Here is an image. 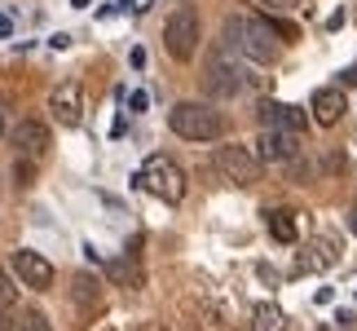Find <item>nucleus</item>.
I'll return each mask as SVG.
<instances>
[{"label":"nucleus","mask_w":357,"mask_h":331,"mask_svg":"<svg viewBox=\"0 0 357 331\" xmlns=\"http://www.w3.org/2000/svg\"><path fill=\"white\" fill-rule=\"evenodd\" d=\"M309 110H313V119H318L322 128H335V124L344 119L349 102H344V93H340V89H318V93H313V102H309Z\"/></svg>","instance_id":"obj_13"},{"label":"nucleus","mask_w":357,"mask_h":331,"mask_svg":"<svg viewBox=\"0 0 357 331\" xmlns=\"http://www.w3.org/2000/svg\"><path fill=\"white\" fill-rule=\"evenodd\" d=\"M13 305H18V287H13V279H9V270L0 265V314H9Z\"/></svg>","instance_id":"obj_17"},{"label":"nucleus","mask_w":357,"mask_h":331,"mask_svg":"<svg viewBox=\"0 0 357 331\" xmlns=\"http://www.w3.org/2000/svg\"><path fill=\"white\" fill-rule=\"evenodd\" d=\"M9 142H13V150H18V155H26V159H40L49 150V128L40 119H22L18 128L9 133Z\"/></svg>","instance_id":"obj_11"},{"label":"nucleus","mask_w":357,"mask_h":331,"mask_svg":"<svg viewBox=\"0 0 357 331\" xmlns=\"http://www.w3.org/2000/svg\"><path fill=\"white\" fill-rule=\"evenodd\" d=\"M269 13H282V9H300V0H260Z\"/></svg>","instance_id":"obj_22"},{"label":"nucleus","mask_w":357,"mask_h":331,"mask_svg":"<svg viewBox=\"0 0 357 331\" xmlns=\"http://www.w3.org/2000/svg\"><path fill=\"white\" fill-rule=\"evenodd\" d=\"M208 89L216 93V98H238V93L247 89V71L234 62H225V58H216L208 66Z\"/></svg>","instance_id":"obj_10"},{"label":"nucleus","mask_w":357,"mask_h":331,"mask_svg":"<svg viewBox=\"0 0 357 331\" xmlns=\"http://www.w3.org/2000/svg\"><path fill=\"white\" fill-rule=\"evenodd\" d=\"M111 274H115V279H128V283H142V274H137V265H128V260H115V265H111Z\"/></svg>","instance_id":"obj_19"},{"label":"nucleus","mask_w":357,"mask_h":331,"mask_svg":"<svg viewBox=\"0 0 357 331\" xmlns=\"http://www.w3.org/2000/svg\"><path fill=\"white\" fill-rule=\"evenodd\" d=\"M318 331H331V327H318Z\"/></svg>","instance_id":"obj_31"},{"label":"nucleus","mask_w":357,"mask_h":331,"mask_svg":"<svg viewBox=\"0 0 357 331\" xmlns=\"http://www.w3.org/2000/svg\"><path fill=\"white\" fill-rule=\"evenodd\" d=\"M146 106H150V98H146L142 89H137V93H128V110H146Z\"/></svg>","instance_id":"obj_23"},{"label":"nucleus","mask_w":357,"mask_h":331,"mask_svg":"<svg viewBox=\"0 0 357 331\" xmlns=\"http://www.w3.org/2000/svg\"><path fill=\"white\" fill-rule=\"evenodd\" d=\"M150 331H155V327H150Z\"/></svg>","instance_id":"obj_32"},{"label":"nucleus","mask_w":357,"mask_h":331,"mask_svg":"<svg viewBox=\"0 0 357 331\" xmlns=\"http://www.w3.org/2000/svg\"><path fill=\"white\" fill-rule=\"evenodd\" d=\"M260 124L265 128H291L300 133L305 128V106H291V102H260Z\"/></svg>","instance_id":"obj_12"},{"label":"nucleus","mask_w":357,"mask_h":331,"mask_svg":"<svg viewBox=\"0 0 357 331\" xmlns=\"http://www.w3.org/2000/svg\"><path fill=\"white\" fill-rule=\"evenodd\" d=\"M71 300H75V309H79V327H89V318L102 309V283L98 279H89V274H75L71 279Z\"/></svg>","instance_id":"obj_14"},{"label":"nucleus","mask_w":357,"mask_h":331,"mask_svg":"<svg viewBox=\"0 0 357 331\" xmlns=\"http://www.w3.org/2000/svg\"><path fill=\"white\" fill-rule=\"evenodd\" d=\"M168 124L176 137H185V142H216V137L225 133V115L208 102H176L168 110Z\"/></svg>","instance_id":"obj_2"},{"label":"nucleus","mask_w":357,"mask_h":331,"mask_svg":"<svg viewBox=\"0 0 357 331\" xmlns=\"http://www.w3.org/2000/svg\"><path fill=\"white\" fill-rule=\"evenodd\" d=\"M265 230L273 234L278 243H296V212H287V208H273V212H265Z\"/></svg>","instance_id":"obj_15"},{"label":"nucleus","mask_w":357,"mask_h":331,"mask_svg":"<svg viewBox=\"0 0 357 331\" xmlns=\"http://www.w3.org/2000/svg\"><path fill=\"white\" fill-rule=\"evenodd\" d=\"M31 182H36V163L26 155H18V186H31Z\"/></svg>","instance_id":"obj_20"},{"label":"nucleus","mask_w":357,"mask_h":331,"mask_svg":"<svg viewBox=\"0 0 357 331\" xmlns=\"http://www.w3.org/2000/svg\"><path fill=\"white\" fill-rule=\"evenodd\" d=\"M353 230H357V212H353Z\"/></svg>","instance_id":"obj_30"},{"label":"nucleus","mask_w":357,"mask_h":331,"mask_svg":"<svg viewBox=\"0 0 357 331\" xmlns=\"http://www.w3.org/2000/svg\"><path fill=\"white\" fill-rule=\"evenodd\" d=\"M0 36H13V18H0Z\"/></svg>","instance_id":"obj_27"},{"label":"nucleus","mask_w":357,"mask_h":331,"mask_svg":"<svg viewBox=\"0 0 357 331\" xmlns=\"http://www.w3.org/2000/svg\"><path fill=\"white\" fill-rule=\"evenodd\" d=\"M49 110L62 128H79V119H84V89H79V80H66V84L53 89Z\"/></svg>","instance_id":"obj_6"},{"label":"nucleus","mask_w":357,"mask_h":331,"mask_svg":"<svg viewBox=\"0 0 357 331\" xmlns=\"http://www.w3.org/2000/svg\"><path fill=\"white\" fill-rule=\"evenodd\" d=\"M313 300H318V305H331L335 292H331V287H318V296H313Z\"/></svg>","instance_id":"obj_25"},{"label":"nucleus","mask_w":357,"mask_h":331,"mask_svg":"<svg viewBox=\"0 0 357 331\" xmlns=\"http://www.w3.org/2000/svg\"><path fill=\"white\" fill-rule=\"evenodd\" d=\"M0 142H5V106H0Z\"/></svg>","instance_id":"obj_28"},{"label":"nucleus","mask_w":357,"mask_h":331,"mask_svg":"<svg viewBox=\"0 0 357 331\" xmlns=\"http://www.w3.org/2000/svg\"><path fill=\"white\" fill-rule=\"evenodd\" d=\"M225 49H238L243 58L252 62H278V45H273V31L265 18H229L225 22Z\"/></svg>","instance_id":"obj_1"},{"label":"nucleus","mask_w":357,"mask_h":331,"mask_svg":"<svg viewBox=\"0 0 357 331\" xmlns=\"http://www.w3.org/2000/svg\"><path fill=\"white\" fill-rule=\"evenodd\" d=\"M340 260V243L331 239V234H318V239L305 243V252L296 256V270L300 274H318V270H331Z\"/></svg>","instance_id":"obj_8"},{"label":"nucleus","mask_w":357,"mask_h":331,"mask_svg":"<svg viewBox=\"0 0 357 331\" xmlns=\"http://www.w3.org/2000/svg\"><path fill=\"white\" fill-rule=\"evenodd\" d=\"M265 22H269V31H273V36H282V40H300V27H296V22H287V18H273V13H269Z\"/></svg>","instance_id":"obj_18"},{"label":"nucleus","mask_w":357,"mask_h":331,"mask_svg":"<svg viewBox=\"0 0 357 331\" xmlns=\"http://www.w3.org/2000/svg\"><path fill=\"white\" fill-rule=\"evenodd\" d=\"M252 331H287V314L278 305H269V300H260L252 309Z\"/></svg>","instance_id":"obj_16"},{"label":"nucleus","mask_w":357,"mask_h":331,"mask_svg":"<svg viewBox=\"0 0 357 331\" xmlns=\"http://www.w3.org/2000/svg\"><path fill=\"white\" fill-rule=\"evenodd\" d=\"M216 172H221L229 186H256L260 172H265V163L247 146H221L216 150Z\"/></svg>","instance_id":"obj_5"},{"label":"nucleus","mask_w":357,"mask_h":331,"mask_svg":"<svg viewBox=\"0 0 357 331\" xmlns=\"http://www.w3.org/2000/svg\"><path fill=\"white\" fill-rule=\"evenodd\" d=\"M340 84H357V66H349V71L340 75Z\"/></svg>","instance_id":"obj_26"},{"label":"nucleus","mask_w":357,"mask_h":331,"mask_svg":"<svg viewBox=\"0 0 357 331\" xmlns=\"http://www.w3.org/2000/svg\"><path fill=\"white\" fill-rule=\"evenodd\" d=\"M199 36H203V22L195 9H176L168 22H163V49L172 53L176 62H190L199 53Z\"/></svg>","instance_id":"obj_4"},{"label":"nucleus","mask_w":357,"mask_h":331,"mask_svg":"<svg viewBox=\"0 0 357 331\" xmlns=\"http://www.w3.org/2000/svg\"><path fill=\"white\" fill-rule=\"evenodd\" d=\"M71 9H89V0H71Z\"/></svg>","instance_id":"obj_29"},{"label":"nucleus","mask_w":357,"mask_h":331,"mask_svg":"<svg viewBox=\"0 0 357 331\" xmlns=\"http://www.w3.org/2000/svg\"><path fill=\"white\" fill-rule=\"evenodd\" d=\"M49 45H53V49H71V36L58 31V36H49Z\"/></svg>","instance_id":"obj_24"},{"label":"nucleus","mask_w":357,"mask_h":331,"mask_svg":"<svg viewBox=\"0 0 357 331\" xmlns=\"http://www.w3.org/2000/svg\"><path fill=\"white\" fill-rule=\"evenodd\" d=\"M137 186H146L150 195L163 199V203H181L185 199V172L176 168L168 155H150L146 168L137 172Z\"/></svg>","instance_id":"obj_3"},{"label":"nucleus","mask_w":357,"mask_h":331,"mask_svg":"<svg viewBox=\"0 0 357 331\" xmlns=\"http://www.w3.org/2000/svg\"><path fill=\"white\" fill-rule=\"evenodd\" d=\"M296 155H300V133L265 128V137H260V163H291Z\"/></svg>","instance_id":"obj_9"},{"label":"nucleus","mask_w":357,"mask_h":331,"mask_svg":"<svg viewBox=\"0 0 357 331\" xmlns=\"http://www.w3.org/2000/svg\"><path fill=\"white\" fill-rule=\"evenodd\" d=\"M13 274L22 279V287H36V292H49L53 287V265L40 252H31V247H18V252H13Z\"/></svg>","instance_id":"obj_7"},{"label":"nucleus","mask_w":357,"mask_h":331,"mask_svg":"<svg viewBox=\"0 0 357 331\" xmlns=\"http://www.w3.org/2000/svg\"><path fill=\"white\" fill-rule=\"evenodd\" d=\"M18 331H53L49 323H45V314H26V318H22V327Z\"/></svg>","instance_id":"obj_21"}]
</instances>
